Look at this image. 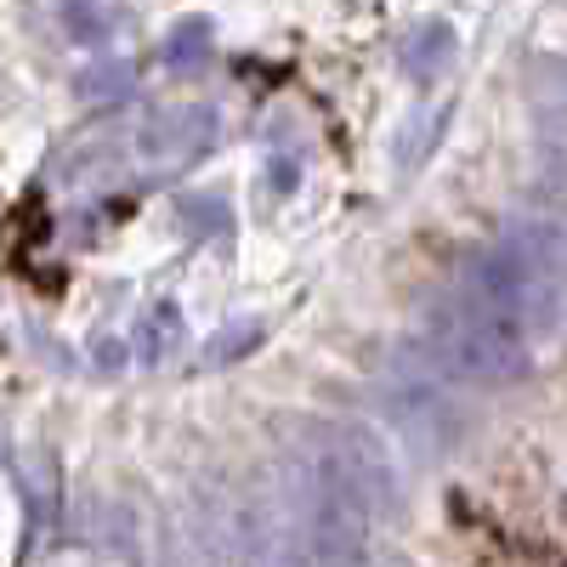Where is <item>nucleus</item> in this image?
I'll return each mask as SVG.
<instances>
[]
</instances>
